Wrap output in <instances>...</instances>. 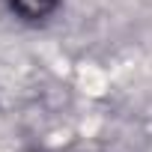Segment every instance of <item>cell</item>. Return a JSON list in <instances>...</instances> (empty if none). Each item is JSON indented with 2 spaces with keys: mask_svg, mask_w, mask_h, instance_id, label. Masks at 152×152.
I'll return each instance as SVG.
<instances>
[{
  "mask_svg": "<svg viewBox=\"0 0 152 152\" xmlns=\"http://www.w3.org/2000/svg\"><path fill=\"white\" fill-rule=\"evenodd\" d=\"M9 6L27 21H42L60 6V0H9Z\"/></svg>",
  "mask_w": 152,
  "mask_h": 152,
  "instance_id": "cell-1",
  "label": "cell"
}]
</instances>
